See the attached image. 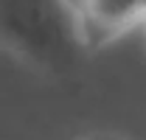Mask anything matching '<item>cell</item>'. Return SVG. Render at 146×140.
Returning <instances> with one entry per match:
<instances>
[{
  "mask_svg": "<svg viewBox=\"0 0 146 140\" xmlns=\"http://www.w3.org/2000/svg\"><path fill=\"white\" fill-rule=\"evenodd\" d=\"M59 3H62V6H65L70 14H76V11H79V6H82L84 0H59Z\"/></svg>",
  "mask_w": 146,
  "mask_h": 140,
  "instance_id": "cell-3",
  "label": "cell"
},
{
  "mask_svg": "<svg viewBox=\"0 0 146 140\" xmlns=\"http://www.w3.org/2000/svg\"><path fill=\"white\" fill-rule=\"evenodd\" d=\"M146 0H84L73 14L76 39L82 48H101L141 28Z\"/></svg>",
  "mask_w": 146,
  "mask_h": 140,
  "instance_id": "cell-2",
  "label": "cell"
},
{
  "mask_svg": "<svg viewBox=\"0 0 146 140\" xmlns=\"http://www.w3.org/2000/svg\"><path fill=\"white\" fill-rule=\"evenodd\" d=\"M0 42L39 67H65L82 48L59 0H0Z\"/></svg>",
  "mask_w": 146,
  "mask_h": 140,
  "instance_id": "cell-1",
  "label": "cell"
}]
</instances>
